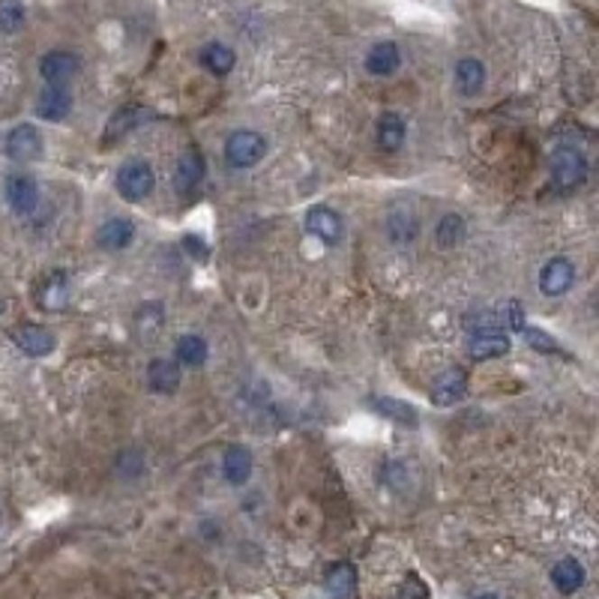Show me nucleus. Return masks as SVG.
<instances>
[{
	"instance_id": "obj_1",
	"label": "nucleus",
	"mask_w": 599,
	"mask_h": 599,
	"mask_svg": "<svg viewBox=\"0 0 599 599\" xmlns=\"http://www.w3.org/2000/svg\"><path fill=\"white\" fill-rule=\"evenodd\" d=\"M156 189V171L153 165L144 162V159H133V162L120 165L117 171V192L124 195L126 201H144L150 198V192Z\"/></svg>"
},
{
	"instance_id": "obj_2",
	"label": "nucleus",
	"mask_w": 599,
	"mask_h": 599,
	"mask_svg": "<svg viewBox=\"0 0 599 599\" xmlns=\"http://www.w3.org/2000/svg\"><path fill=\"white\" fill-rule=\"evenodd\" d=\"M551 180L560 189H576L587 180V159L576 147H555L551 150Z\"/></svg>"
},
{
	"instance_id": "obj_3",
	"label": "nucleus",
	"mask_w": 599,
	"mask_h": 599,
	"mask_svg": "<svg viewBox=\"0 0 599 599\" xmlns=\"http://www.w3.org/2000/svg\"><path fill=\"white\" fill-rule=\"evenodd\" d=\"M264 153H267L264 135L252 133V129H237V133H231L228 142H225V159H228L234 168L258 165L261 159H264Z\"/></svg>"
},
{
	"instance_id": "obj_4",
	"label": "nucleus",
	"mask_w": 599,
	"mask_h": 599,
	"mask_svg": "<svg viewBox=\"0 0 599 599\" xmlns=\"http://www.w3.org/2000/svg\"><path fill=\"white\" fill-rule=\"evenodd\" d=\"M6 156L15 162H36L42 156V135L33 124H18L6 135Z\"/></svg>"
},
{
	"instance_id": "obj_5",
	"label": "nucleus",
	"mask_w": 599,
	"mask_h": 599,
	"mask_svg": "<svg viewBox=\"0 0 599 599\" xmlns=\"http://www.w3.org/2000/svg\"><path fill=\"white\" fill-rule=\"evenodd\" d=\"M13 342L15 348L27 354V357H49V354L54 351V345H58V339H54L51 330H45V327L40 324H18L13 330Z\"/></svg>"
},
{
	"instance_id": "obj_6",
	"label": "nucleus",
	"mask_w": 599,
	"mask_h": 599,
	"mask_svg": "<svg viewBox=\"0 0 599 599\" xmlns=\"http://www.w3.org/2000/svg\"><path fill=\"white\" fill-rule=\"evenodd\" d=\"M6 204L13 207L18 217H31V213L40 207V186H36L33 177L27 174H13L6 180Z\"/></svg>"
},
{
	"instance_id": "obj_7",
	"label": "nucleus",
	"mask_w": 599,
	"mask_h": 599,
	"mask_svg": "<svg viewBox=\"0 0 599 599\" xmlns=\"http://www.w3.org/2000/svg\"><path fill=\"white\" fill-rule=\"evenodd\" d=\"M465 396H467V372L458 369V366L444 369L432 383V401L438 408L458 405Z\"/></svg>"
},
{
	"instance_id": "obj_8",
	"label": "nucleus",
	"mask_w": 599,
	"mask_h": 599,
	"mask_svg": "<svg viewBox=\"0 0 599 599\" xmlns=\"http://www.w3.org/2000/svg\"><path fill=\"white\" fill-rule=\"evenodd\" d=\"M576 282V267L567 258H551L539 270V291L546 297H564Z\"/></svg>"
},
{
	"instance_id": "obj_9",
	"label": "nucleus",
	"mask_w": 599,
	"mask_h": 599,
	"mask_svg": "<svg viewBox=\"0 0 599 599\" xmlns=\"http://www.w3.org/2000/svg\"><path fill=\"white\" fill-rule=\"evenodd\" d=\"M72 111V93L67 90V84H49L40 99H36V115L42 120H51V124H58Z\"/></svg>"
},
{
	"instance_id": "obj_10",
	"label": "nucleus",
	"mask_w": 599,
	"mask_h": 599,
	"mask_svg": "<svg viewBox=\"0 0 599 599\" xmlns=\"http://www.w3.org/2000/svg\"><path fill=\"white\" fill-rule=\"evenodd\" d=\"M306 231L324 243H339L345 225L339 213H333L330 207H312L306 213Z\"/></svg>"
},
{
	"instance_id": "obj_11",
	"label": "nucleus",
	"mask_w": 599,
	"mask_h": 599,
	"mask_svg": "<svg viewBox=\"0 0 599 599\" xmlns=\"http://www.w3.org/2000/svg\"><path fill=\"white\" fill-rule=\"evenodd\" d=\"M372 410L383 419H390V423L396 426H405V429H414L419 423V414L414 405H408V401L401 399H390V396H372L369 399Z\"/></svg>"
},
{
	"instance_id": "obj_12",
	"label": "nucleus",
	"mask_w": 599,
	"mask_h": 599,
	"mask_svg": "<svg viewBox=\"0 0 599 599\" xmlns=\"http://www.w3.org/2000/svg\"><path fill=\"white\" fill-rule=\"evenodd\" d=\"M324 591L330 599H354L357 596V569L354 564H333L324 576Z\"/></svg>"
},
{
	"instance_id": "obj_13",
	"label": "nucleus",
	"mask_w": 599,
	"mask_h": 599,
	"mask_svg": "<svg viewBox=\"0 0 599 599\" xmlns=\"http://www.w3.org/2000/svg\"><path fill=\"white\" fill-rule=\"evenodd\" d=\"M204 171H207V165H204V159L198 150H189V153H183L177 159V171H174V186L177 192L189 195L192 189H198L201 180H204Z\"/></svg>"
},
{
	"instance_id": "obj_14",
	"label": "nucleus",
	"mask_w": 599,
	"mask_h": 599,
	"mask_svg": "<svg viewBox=\"0 0 599 599\" xmlns=\"http://www.w3.org/2000/svg\"><path fill=\"white\" fill-rule=\"evenodd\" d=\"M133 237H135V225L129 222V219H124V217H115V219L102 222V228L97 231L99 249H106V252L126 249L129 243H133Z\"/></svg>"
},
{
	"instance_id": "obj_15",
	"label": "nucleus",
	"mask_w": 599,
	"mask_h": 599,
	"mask_svg": "<svg viewBox=\"0 0 599 599\" xmlns=\"http://www.w3.org/2000/svg\"><path fill=\"white\" fill-rule=\"evenodd\" d=\"M147 387L159 396H174L180 387V366L174 360H153L147 366Z\"/></svg>"
},
{
	"instance_id": "obj_16",
	"label": "nucleus",
	"mask_w": 599,
	"mask_h": 599,
	"mask_svg": "<svg viewBox=\"0 0 599 599\" xmlns=\"http://www.w3.org/2000/svg\"><path fill=\"white\" fill-rule=\"evenodd\" d=\"M40 72L45 84H69V78L78 72V58L69 51H51L40 63Z\"/></svg>"
},
{
	"instance_id": "obj_17",
	"label": "nucleus",
	"mask_w": 599,
	"mask_h": 599,
	"mask_svg": "<svg viewBox=\"0 0 599 599\" xmlns=\"http://www.w3.org/2000/svg\"><path fill=\"white\" fill-rule=\"evenodd\" d=\"M252 467H255V458L246 447H228L222 458V474L231 485H243L252 476Z\"/></svg>"
},
{
	"instance_id": "obj_18",
	"label": "nucleus",
	"mask_w": 599,
	"mask_h": 599,
	"mask_svg": "<svg viewBox=\"0 0 599 599\" xmlns=\"http://www.w3.org/2000/svg\"><path fill=\"white\" fill-rule=\"evenodd\" d=\"M551 585H555L564 596H573L576 591H582V585H585V567H582V560H576V558L558 560L555 569H551Z\"/></svg>"
},
{
	"instance_id": "obj_19",
	"label": "nucleus",
	"mask_w": 599,
	"mask_h": 599,
	"mask_svg": "<svg viewBox=\"0 0 599 599\" xmlns=\"http://www.w3.org/2000/svg\"><path fill=\"white\" fill-rule=\"evenodd\" d=\"M467 351H471V357H476V360L503 357V354H510V336H503V333H498V330L474 333V336H471V345H467Z\"/></svg>"
},
{
	"instance_id": "obj_20",
	"label": "nucleus",
	"mask_w": 599,
	"mask_h": 599,
	"mask_svg": "<svg viewBox=\"0 0 599 599\" xmlns=\"http://www.w3.org/2000/svg\"><path fill=\"white\" fill-rule=\"evenodd\" d=\"M401 67V51L396 42H378L372 45L369 54H366V69L372 75H378V78H387Z\"/></svg>"
},
{
	"instance_id": "obj_21",
	"label": "nucleus",
	"mask_w": 599,
	"mask_h": 599,
	"mask_svg": "<svg viewBox=\"0 0 599 599\" xmlns=\"http://www.w3.org/2000/svg\"><path fill=\"white\" fill-rule=\"evenodd\" d=\"M67 303H69V279L63 270H58V273H51L42 282L40 306L45 309V312H60V309H67Z\"/></svg>"
},
{
	"instance_id": "obj_22",
	"label": "nucleus",
	"mask_w": 599,
	"mask_h": 599,
	"mask_svg": "<svg viewBox=\"0 0 599 599\" xmlns=\"http://www.w3.org/2000/svg\"><path fill=\"white\" fill-rule=\"evenodd\" d=\"M456 84L465 97H476L485 88V67L476 58H462L456 63Z\"/></svg>"
},
{
	"instance_id": "obj_23",
	"label": "nucleus",
	"mask_w": 599,
	"mask_h": 599,
	"mask_svg": "<svg viewBox=\"0 0 599 599\" xmlns=\"http://www.w3.org/2000/svg\"><path fill=\"white\" fill-rule=\"evenodd\" d=\"M198 60H201V67L207 72H213V75H228L234 69V63H237V54H234L228 45L210 42V45H204L201 49Z\"/></svg>"
},
{
	"instance_id": "obj_24",
	"label": "nucleus",
	"mask_w": 599,
	"mask_h": 599,
	"mask_svg": "<svg viewBox=\"0 0 599 599\" xmlns=\"http://www.w3.org/2000/svg\"><path fill=\"white\" fill-rule=\"evenodd\" d=\"M147 120H153V111H147V108H124V111H117V115L111 117L108 126H106V142H115V138L126 135L133 126H142V124H147Z\"/></svg>"
},
{
	"instance_id": "obj_25",
	"label": "nucleus",
	"mask_w": 599,
	"mask_h": 599,
	"mask_svg": "<svg viewBox=\"0 0 599 599\" xmlns=\"http://www.w3.org/2000/svg\"><path fill=\"white\" fill-rule=\"evenodd\" d=\"M405 120H401L399 115H383L378 120V147L387 150V153H396V150L405 144Z\"/></svg>"
},
{
	"instance_id": "obj_26",
	"label": "nucleus",
	"mask_w": 599,
	"mask_h": 599,
	"mask_svg": "<svg viewBox=\"0 0 599 599\" xmlns=\"http://www.w3.org/2000/svg\"><path fill=\"white\" fill-rule=\"evenodd\" d=\"M177 360L192 369L204 366V363H207V342H204V336L198 333L180 336V339H177Z\"/></svg>"
},
{
	"instance_id": "obj_27",
	"label": "nucleus",
	"mask_w": 599,
	"mask_h": 599,
	"mask_svg": "<svg viewBox=\"0 0 599 599\" xmlns=\"http://www.w3.org/2000/svg\"><path fill=\"white\" fill-rule=\"evenodd\" d=\"M465 219L458 217V213H447V217L438 222V228H435V240H438V246L441 249H456L458 243L465 240Z\"/></svg>"
},
{
	"instance_id": "obj_28",
	"label": "nucleus",
	"mask_w": 599,
	"mask_h": 599,
	"mask_svg": "<svg viewBox=\"0 0 599 599\" xmlns=\"http://www.w3.org/2000/svg\"><path fill=\"white\" fill-rule=\"evenodd\" d=\"M27 9L22 0H0V31L4 33H18L24 27Z\"/></svg>"
},
{
	"instance_id": "obj_29",
	"label": "nucleus",
	"mask_w": 599,
	"mask_h": 599,
	"mask_svg": "<svg viewBox=\"0 0 599 599\" xmlns=\"http://www.w3.org/2000/svg\"><path fill=\"white\" fill-rule=\"evenodd\" d=\"M387 225H390V237L396 243H408L417 237V217L408 210H396Z\"/></svg>"
},
{
	"instance_id": "obj_30",
	"label": "nucleus",
	"mask_w": 599,
	"mask_h": 599,
	"mask_svg": "<svg viewBox=\"0 0 599 599\" xmlns=\"http://www.w3.org/2000/svg\"><path fill=\"white\" fill-rule=\"evenodd\" d=\"M162 321H165V312H162V306H159V303H147L142 312H138V318H135L138 333H142L144 339H156Z\"/></svg>"
},
{
	"instance_id": "obj_31",
	"label": "nucleus",
	"mask_w": 599,
	"mask_h": 599,
	"mask_svg": "<svg viewBox=\"0 0 599 599\" xmlns=\"http://www.w3.org/2000/svg\"><path fill=\"white\" fill-rule=\"evenodd\" d=\"M521 333H524V342L530 345V351H537V354H558V351H560V345L551 339L546 330H539V327L524 324Z\"/></svg>"
},
{
	"instance_id": "obj_32",
	"label": "nucleus",
	"mask_w": 599,
	"mask_h": 599,
	"mask_svg": "<svg viewBox=\"0 0 599 599\" xmlns=\"http://www.w3.org/2000/svg\"><path fill=\"white\" fill-rule=\"evenodd\" d=\"M498 321L503 324V327H510V330H524V312H521V303L519 300H507L503 303V309L498 312Z\"/></svg>"
},
{
	"instance_id": "obj_33",
	"label": "nucleus",
	"mask_w": 599,
	"mask_h": 599,
	"mask_svg": "<svg viewBox=\"0 0 599 599\" xmlns=\"http://www.w3.org/2000/svg\"><path fill=\"white\" fill-rule=\"evenodd\" d=\"M396 599H429V587L419 582L414 573H410V576L405 578V585L399 587Z\"/></svg>"
},
{
	"instance_id": "obj_34",
	"label": "nucleus",
	"mask_w": 599,
	"mask_h": 599,
	"mask_svg": "<svg viewBox=\"0 0 599 599\" xmlns=\"http://www.w3.org/2000/svg\"><path fill=\"white\" fill-rule=\"evenodd\" d=\"M474 599H498L494 594H480V596H474Z\"/></svg>"
},
{
	"instance_id": "obj_35",
	"label": "nucleus",
	"mask_w": 599,
	"mask_h": 599,
	"mask_svg": "<svg viewBox=\"0 0 599 599\" xmlns=\"http://www.w3.org/2000/svg\"><path fill=\"white\" fill-rule=\"evenodd\" d=\"M0 312H4V300H0Z\"/></svg>"
}]
</instances>
